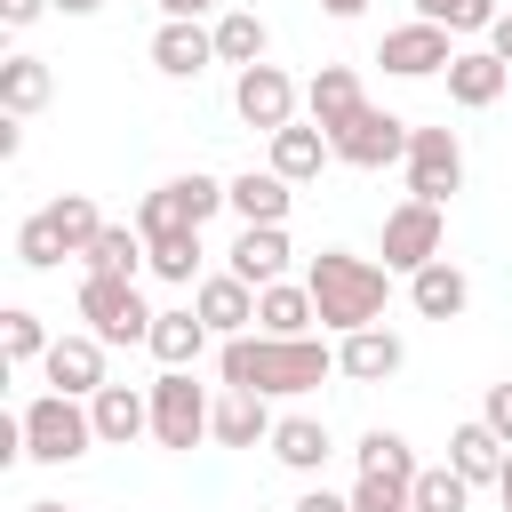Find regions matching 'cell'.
Listing matches in <instances>:
<instances>
[{
    "label": "cell",
    "mask_w": 512,
    "mask_h": 512,
    "mask_svg": "<svg viewBox=\"0 0 512 512\" xmlns=\"http://www.w3.org/2000/svg\"><path fill=\"white\" fill-rule=\"evenodd\" d=\"M408 304H416L424 320H456V312L472 304V280H464V272H456V264L440 256V264H424V272L408 280Z\"/></svg>",
    "instance_id": "484cf974"
},
{
    "label": "cell",
    "mask_w": 512,
    "mask_h": 512,
    "mask_svg": "<svg viewBox=\"0 0 512 512\" xmlns=\"http://www.w3.org/2000/svg\"><path fill=\"white\" fill-rule=\"evenodd\" d=\"M304 112H312V128H352L360 112H368V96H360V72L352 64H320L312 80H304Z\"/></svg>",
    "instance_id": "4fadbf2b"
},
{
    "label": "cell",
    "mask_w": 512,
    "mask_h": 512,
    "mask_svg": "<svg viewBox=\"0 0 512 512\" xmlns=\"http://www.w3.org/2000/svg\"><path fill=\"white\" fill-rule=\"evenodd\" d=\"M504 80H512V64H496L488 48H464V56L448 64V96H456L464 112H488V104L504 96Z\"/></svg>",
    "instance_id": "7402d4cb"
},
{
    "label": "cell",
    "mask_w": 512,
    "mask_h": 512,
    "mask_svg": "<svg viewBox=\"0 0 512 512\" xmlns=\"http://www.w3.org/2000/svg\"><path fill=\"white\" fill-rule=\"evenodd\" d=\"M288 512H352V496H328V488H304Z\"/></svg>",
    "instance_id": "ab89813d"
},
{
    "label": "cell",
    "mask_w": 512,
    "mask_h": 512,
    "mask_svg": "<svg viewBox=\"0 0 512 512\" xmlns=\"http://www.w3.org/2000/svg\"><path fill=\"white\" fill-rule=\"evenodd\" d=\"M152 272L176 280V288H192V272H200V232H184V240H152Z\"/></svg>",
    "instance_id": "d590c367"
},
{
    "label": "cell",
    "mask_w": 512,
    "mask_h": 512,
    "mask_svg": "<svg viewBox=\"0 0 512 512\" xmlns=\"http://www.w3.org/2000/svg\"><path fill=\"white\" fill-rule=\"evenodd\" d=\"M352 512H408V480H376V472H360Z\"/></svg>",
    "instance_id": "8d00e7d4"
},
{
    "label": "cell",
    "mask_w": 512,
    "mask_h": 512,
    "mask_svg": "<svg viewBox=\"0 0 512 512\" xmlns=\"http://www.w3.org/2000/svg\"><path fill=\"white\" fill-rule=\"evenodd\" d=\"M416 16L440 24V32H488L504 8H496V0H416Z\"/></svg>",
    "instance_id": "e575fe53"
},
{
    "label": "cell",
    "mask_w": 512,
    "mask_h": 512,
    "mask_svg": "<svg viewBox=\"0 0 512 512\" xmlns=\"http://www.w3.org/2000/svg\"><path fill=\"white\" fill-rule=\"evenodd\" d=\"M312 320H320V304H312L304 280H272V288H256V328H264V336H312Z\"/></svg>",
    "instance_id": "44dd1931"
},
{
    "label": "cell",
    "mask_w": 512,
    "mask_h": 512,
    "mask_svg": "<svg viewBox=\"0 0 512 512\" xmlns=\"http://www.w3.org/2000/svg\"><path fill=\"white\" fill-rule=\"evenodd\" d=\"M48 344H56V336L40 328V312H24V304H16V312H0V352H8V368L48 360Z\"/></svg>",
    "instance_id": "836d02e7"
},
{
    "label": "cell",
    "mask_w": 512,
    "mask_h": 512,
    "mask_svg": "<svg viewBox=\"0 0 512 512\" xmlns=\"http://www.w3.org/2000/svg\"><path fill=\"white\" fill-rule=\"evenodd\" d=\"M408 136H416V128H408L400 112L368 104L352 128H336V136H328V152H336L344 168H392V160H408Z\"/></svg>",
    "instance_id": "30bf717a"
},
{
    "label": "cell",
    "mask_w": 512,
    "mask_h": 512,
    "mask_svg": "<svg viewBox=\"0 0 512 512\" xmlns=\"http://www.w3.org/2000/svg\"><path fill=\"white\" fill-rule=\"evenodd\" d=\"M504 456H512V448H504L488 424H456V432H448V464H456L472 488H480V480L496 488V480H504Z\"/></svg>",
    "instance_id": "4316f807"
},
{
    "label": "cell",
    "mask_w": 512,
    "mask_h": 512,
    "mask_svg": "<svg viewBox=\"0 0 512 512\" xmlns=\"http://www.w3.org/2000/svg\"><path fill=\"white\" fill-rule=\"evenodd\" d=\"M48 96H56L48 56H8V64H0V112H8V120H32Z\"/></svg>",
    "instance_id": "603a6c76"
},
{
    "label": "cell",
    "mask_w": 512,
    "mask_h": 512,
    "mask_svg": "<svg viewBox=\"0 0 512 512\" xmlns=\"http://www.w3.org/2000/svg\"><path fill=\"white\" fill-rule=\"evenodd\" d=\"M24 512H72V504H24Z\"/></svg>",
    "instance_id": "bcb514c9"
},
{
    "label": "cell",
    "mask_w": 512,
    "mask_h": 512,
    "mask_svg": "<svg viewBox=\"0 0 512 512\" xmlns=\"http://www.w3.org/2000/svg\"><path fill=\"white\" fill-rule=\"evenodd\" d=\"M464 48H456V32H440V24H400V32H384V48H376V64L392 72V80H424V72H448Z\"/></svg>",
    "instance_id": "8fae6325"
},
{
    "label": "cell",
    "mask_w": 512,
    "mask_h": 512,
    "mask_svg": "<svg viewBox=\"0 0 512 512\" xmlns=\"http://www.w3.org/2000/svg\"><path fill=\"white\" fill-rule=\"evenodd\" d=\"M136 264H152L144 232H136V224H104L96 248H88V272H104V280H136Z\"/></svg>",
    "instance_id": "4dcf8cb0"
},
{
    "label": "cell",
    "mask_w": 512,
    "mask_h": 512,
    "mask_svg": "<svg viewBox=\"0 0 512 512\" xmlns=\"http://www.w3.org/2000/svg\"><path fill=\"white\" fill-rule=\"evenodd\" d=\"M224 200H232V216H240V224H288L296 184H288V176H272V168H240V176L224 184Z\"/></svg>",
    "instance_id": "e0dca14e"
},
{
    "label": "cell",
    "mask_w": 512,
    "mask_h": 512,
    "mask_svg": "<svg viewBox=\"0 0 512 512\" xmlns=\"http://www.w3.org/2000/svg\"><path fill=\"white\" fill-rule=\"evenodd\" d=\"M440 240H448V216L432 208V200H400L392 216H384V272H424V264H440Z\"/></svg>",
    "instance_id": "9c48e42d"
},
{
    "label": "cell",
    "mask_w": 512,
    "mask_h": 512,
    "mask_svg": "<svg viewBox=\"0 0 512 512\" xmlns=\"http://www.w3.org/2000/svg\"><path fill=\"white\" fill-rule=\"evenodd\" d=\"M216 208H232L224 184L192 168V176H168V184H152V192L136 200V232H144V248H152V240H184V232H200Z\"/></svg>",
    "instance_id": "277c9868"
},
{
    "label": "cell",
    "mask_w": 512,
    "mask_h": 512,
    "mask_svg": "<svg viewBox=\"0 0 512 512\" xmlns=\"http://www.w3.org/2000/svg\"><path fill=\"white\" fill-rule=\"evenodd\" d=\"M208 424H216V400L192 384V368H160V384H152V440L160 448H192Z\"/></svg>",
    "instance_id": "52a82bcc"
},
{
    "label": "cell",
    "mask_w": 512,
    "mask_h": 512,
    "mask_svg": "<svg viewBox=\"0 0 512 512\" xmlns=\"http://www.w3.org/2000/svg\"><path fill=\"white\" fill-rule=\"evenodd\" d=\"M496 496H504V512H512V456H504V480H496Z\"/></svg>",
    "instance_id": "f6af8a7d"
},
{
    "label": "cell",
    "mask_w": 512,
    "mask_h": 512,
    "mask_svg": "<svg viewBox=\"0 0 512 512\" xmlns=\"http://www.w3.org/2000/svg\"><path fill=\"white\" fill-rule=\"evenodd\" d=\"M232 112H240L248 128H264V136H280V128L296 120V80H288L280 64H248V72L232 80Z\"/></svg>",
    "instance_id": "7c38bea8"
},
{
    "label": "cell",
    "mask_w": 512,
    "mask_h": 512,
    "mask_svg": "<svg viewBox=\"0 0 512 512\" xmlns=\"http://www.w3.org/2000/svg\"><path fill=\"white\" fill-rule=\"evenodd\" d=\"M304 288H312V304H320V328H328V336L384 328V288H392V272H384V264L352 256V248H320V256H312V272H304Z\"/></svg>",
    "instance_id": "7a4b0ae2"
},
{
    "label": "cell",
    "mask_w": 512,
    "mask_h": 512,
    "mask_svg": "<svg viewBox=\"0 0 512 512\" xmlns=\"http://www.w3.org/2000/svg\"><path fill=\"white\" fill-rule=\"evenodd\" d=\"M264 448H272L288 472H304V480H312V472L328 464V448H336V440H328V424H320V416H280Z\"/></svg>",
    "instance_id": "d4e9b609"
},
{
    "label": "cell",
    "mask_w": 512,
    "mask_h": 512,
    "mask_svg": "<svg viewBox=\"0 0 512 512\" xmlns=\"http://www.w3.org/2000/svg\"><path fill=\"white\" fill-rule=\"evenodd\" d=\"M480 424H488V432L512 448V376H504V384H488V400H480Z\"/></svg>",
    "instance_id": "74e56055"
},
{
    "label": "cell",
    "mask_w": 512,
    "mask_h": 512,
    "mask_svg": "<svg viewBox=\"0 0 512 512\" xmlns=\"http://www.w3.org/2000/svg\"><path fill=\"white\" fill-rule=\"evenodd\" d=\"M80 320H88L96 344H152V320H160V312H144L136 280H104V272H88V280H80Z\"/></svg>",
    "instance_id": "8992f818"
},
{
    "label": "cell",
    "mask_w": 512,
    "mask_h": 512,
    "mask_svg": "<svg viewBox=\"0 0 512 512\" xmlns=\"http://www.w3.org/2000/svg\"><path fill=\"white\" fill-rule=\"evenodd\" d=\"M488 56H496V64H512V8L488 24Z\"/></svg>",
    "instance_id": "60d3db41"
},
{
    "label": "cell",
    "mask_w": 512,
    "mask_h": 512,
    "mask_svg": "<svg viewBox=\"0 0 512 512\" xmlns=\"http://www.w3.org/2000/svg\"><path fill=\"white\" fill-rule=\"evenodd\" d=\"M88 416H96V440H104V448H128L136 432H152V392H136V384H104V392L88 400Z\"/></svg>",
    "instance_id": "d6986e66"
},
{
    "label": "cell",
    "mask_w": 512,
    "mask_h": 512,
    "mask_svg": "<svg viewBox=\"0 0 512 512\" xmlns=\"http://www.w3.org/2000/svg\"><path fill=\"white\" fill-rule=\"evenodd\" d=\"M352 456H360V472H376V480H408V488H416V472H424V464H416V448H408L400 432H384V424H376V432H360V448H352Z\"/></svg>",
    "instance_id": "1f68e13d"
},
{
    "label": "cell",
    "mask_w": 512,
    "mask_h": 512,
    "mask_svg": "<svg viewBox=\"0 0 512 512\" xmlns=\"http://www.w3.org/2000/svg\"><path fill=\"white\" fill-rule=\"evenodd\" d=\"M40 8H48V0H0V24H32Z\"/></svg>",
    "instance_id": "b9f144b4"
},
{
    "label": "cell",
    "mask_w": 512,
    "mask_h": 512,
    "mask_svg": "<svg viewBox=\"0 0 512 512\" xmlns=\"http://www.w3.org/2000/svg\"><path fill=\"white\" fill-rule=\"evenodd\" d=\"M216 376H224V392H256V400H296V392H312V384H328L336 376V352L320 344V336H232V344H216Z\"/></svg>",
    "instance_id": "6da1fadb"
},
{
    "label": "cell",
    "mask_w": 512,
    "mask_h": 512,
    "mask_svg": "<svg viewBox=\"0 0 512 512\" xmlns=\"http://www.w3.org/2000/svg\"><path fill=\"white\" fill-rule=\"evenodd\" d=\"M272 424H280V416H272V408H264L256 392H224V400H216V424H208V432H216L224 448H256V440H272Z\"/></svg>",
    "instance_id": "f1b7e54d"
},
{
    "label": "cell",
    "mask_w": 512,
    "mask_h": 512,
    "mask_svg": "<svg viewBox=\"0 0 512 512\" xmlns=\"http://www.w3.org/2000/svg\"><path fill=\"white\" fill-rule=\"evenodd\" d=\"M192 312L208 320V336H224V344H232V336H248V328H256V288H248V280H232V272H208V280L192 288Z\"/></svg>",
    "instance_id": "5bb4252c"
},
{
    "label": "cell",
    "mask_w": 512,
    "mask_h": 512,
    "mask_svg": "<svg viewBox=\"0 0 512 512\" xmlns=\"http://www.w3.org/2000/svg\"><path fill=\"white\" fill-rule=\"evenodd\" d=\"M200 352H208V320L200 312H160L152 320V360L160 368H192Z\"/></svg>",
    "instance_id": "f546056e"
},
{
    "label": "cell",
    "mask_w": 512,
    "mask_h": 512,
    "mask_svg": "<svg viewBox=\"0 0 512 512\" xmlns=\"http://www.w3.org/2000/svg\"><path fill=\"white\" fill-rule=\"evenodd\" d=\"M208 32H216V64H240V72H248V64H264V48H272V32H264V16H256V8H224Z\"/></svg>",
    "instance_id": "83f0119b"
},
{
    "label": "cell",
    "mask_w": 512,
    "mask_h": 512,
    "mask_svg": "<svg viewBox=\"0 0 512 512\" xmlns=\"http://www.w3.org/2000/svg\"><path fill=\"white\" fill-rule=\"evenodd\" d=\"M96 232H104L96 200H88V192H64V200H48V208H32V216L16 224V264H24V272H56L64 256H88Z\"/></svg>",
    "instance_id": "3957f363"
},
{
    "label": "cell",
    "mask_w": 512,
    "mask_h": 512,
    "mask_svg": "<svg viewBox=\"0 0 512 512\" xmlns=\"http://www.w3.org/2000/svg\"><path fill=\"white\" fill-rule=\"evenodd\" d=\"M48 8H64V16H96L104 0H48Z\"/></svg>",
    "instance_id": "7bdbcfd3"
},
{
    "label": "cell",
    "mask_w": 512,
    "mask_h": 512,
    "mask_svg": "<svg viewBox=\"0 0 512 512\" xmlns=\"http://www.w3.org/2000/svg\"><path fill=\"white\" fill-rule=\"evenodd\" d=\"M320 160H336V152H328V128H312V120H288V128L272 136V176H288V184H312V176H320Z\"/></svg>",
    "instance_id": "cb8c5ba5"
},
{
    "label": "cell",
    "mask_w": 512,
    "mask_h": 512,
    "mask_svg": "<svg viewBox=\"0 0 512 512\" xmlns=\"http://www.w3.org/2000/svg\"><path fill=\"white\" fill-rule=\"evenodd\" d=\"M320 8H328V16H360L368 0H320Z\"/></svg>",
    "instance_id": "ee69618b"
},
{
    "label": "cell",
    "mask_w": 512,
    "mask_h": 512,
    "mask_svg": "<svg viewBox=\"0 0 512 512\" xmlns=\"http://www.w3.org/2000/svg\"><path fill=\"white\" fill-rule=\"evenodd\" d=\"M400 168H408V200L448 208V192H464V144H456V128H416Z\"/></svg>",
    "instance_id": "ba28073f"
},
{
    "label": "cell",
    "mask_w": 512,
    "mask_h": 512,
    "mask_svg": "<svg viewBox=\"0 0 512 512\" xmlns=\"http://www.w3.org/2000/svg\"><path fill=\"white\" fill-rule=\"evenodd\" d=\"M152 8H160V24H200L216 0H152Z\"/></svg>",
    "instance_id": "f35d334b"
},
{
    "label": "cell",
    "mask_w": 512,
    "mask_h": 512,
    "mask_svg": "<svg viewBox=\"0 0 512 512\" xmlns=\"http://www.w3.org/2000/svg\"><path fill=\"white\" fill-rule=\"evenodd\" d=\"M336 368H344L352 384H384V376H400V368H408V344H400L392 328H360V336H344V344H336Z\"/></svg>",
    "instance_id": "ac0fdd59"
},
{
    "label": "cell",
    "mask_w": 512,
    "mask_h": 512,
    "mask_svg": "<svg viewBox=\"0 0 512 512\" xmlns=\"http://www.w3.org/2000/svg\"><path fill=\"white\" fill-rule=\"evenodd\" d=\"M88 448H96V416L72 392H40L24 408V456L32 464H80Z\"/></svg>",
    "instance_id": "5b68a950"
},
{
    "label": "cell",
    "mask_w": 512,
    "mask_h": 512,
    "mask_svg": "<svg viewBox=\"0 0 512 512\" xmlns=\"http://www.w3.org/2000/svg\"><path fill=\"white\" fill-rule=\"evenodd\" d=\"M232 280H248V288H272V280H288V224H240V240H232V264H224Z\"/></svg>",
    "instance_id": "2e32d148"
},
{
    "label": "cell",
    "mask_w": 512,
    "mask_h": 512,
    "mask_svg": "<svg viewBox=\"0 0 512 512\" xmlns=\"http://www.w3.org/2000/svg\"><path fill=\"white\" fill-rule=\"evenodd\" d=\"M152 64H160L168 80H200V72L216 64V32H208V24H160V32H152Z\"/></svg>",
    "instance_id": "ffe728a7"
},
{
    "label": "cell",
    "mask_w": 512,
    "mask_h": 512,
    "mask_svg": "<svg viewBox=\"0 0 512 512\" xmlns=\"http://www.w3.org/2000/svg\"><path fill=\"white\" fill-rule=\"evenodd\" d=\"M464 504H472V480L456 464H424L408 488V512H464Z\"/></svg>",
    "instance_id": "d6a6232c"
},
{
    "label": "cell",
    "mask_w": 512,
    "mask_h": 512,
    "mask_svg": "<svg viewBox=\"0 0 512 512\" xmlns=\"http://www.w3.org/2000/svg\"><path fill=\"white\" fill-rule=\"evenodd\" d=\"M40 376H48V392L96 400V392H104V344H96V336H56L48 360H40Z\"/></svg>",
    "instance_id": "9a60e30c"
}]
</instances>
